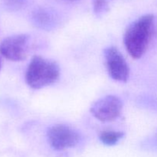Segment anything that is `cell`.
I'll return each mask as SVG.
<instances>
[{
    "label": "cell",
    "mask_w": 157,
    "mask_h": 157,
    "mask_svg": "<svg viewBox=\"0 0 157 157\" xmlns=\"http://www.w3.org/2000/svg\"><path fill=\"white\" fill-rule=\"evenodd\" d=\"M104 58L109 75L113 80L126 82L130 75L128 64L117 48L109 47L104 50Z\"/></svg>",
    "instance_id": "8992f818"
},
{
    "label": "cell",
    "mask_w": 157,
    "mask_h": 157,
    "mask_svg": "<svg viewBox=\"0 0 157 157\" xmlns=\"http://www.w3.org/2000/svg\"><path fill=\"white\" fill-rule=\"evenodd\" d=\"M29 40L30 38L25 34L8 37L0 44V53L10 61H23L29 55Z\"/></svg>",
    "instance_id": "3957f363"
},
{
    "label": "cell",
    "mask_w": 157,
    "mask_h": 157,
    "mask_svg": "<svg viewBox=\"0 0 157 157\" xmlns=\"http://www.w3.org/2000/svg\"><path fill=\"white\" fill-rule=\"evenodd\" d=\"M0 69H1V60H0Z\"/></svg>",
    "instance_id": "30bf717a"
},
{
    "label": "cell",
    "mask_w": 157,
    "mask_h": 157,
    "mask_svg": "<svg viewBox=\"0 0 157 157\" xmlns=\"http://www.w3.org/2000/svg\"><path fill=\"white\" fill-rule=\"evenodd\" d=\"M123 109L121 100L114 95H107L94 103L90 113L102 122H110L121 115Z\"/></svg>",
    "instance_id": "5b68a950"
},
{
    "label": "cell",
    "mask_w": 157,
    "mask_h": 157,
    "mask_svg": "<svg viewBox=\"0 0 157 157\" xmlns=\"http://www.w3.org/2000/svg\"><path fill=\"white\" fill-rule=\"evenodd\" d=\"M112 0H94V10L97 15L103 14L107 9Z\"/></svg>",
    "instance_id": "ba28073f"
},
{
    "label": "cell",
    "mask_w": 157,
    "mask_h": 157,
    "mask_svg": "<svg viewBox=\"0 0 157 157\" xmlns=\"http://www.w3.org/2000/svg\"><path fill=\"white\" fill-rule=\"evenodd\" d=\"M1 1L9 9L17 10L23 6L25 0H1Z\"/></svg>",
    "instance_id": "9c48e42d"
},
{
    "label": "cell",
    "mask_w": 157,
    "mask_h": 157,
    "mask_svg": "<svg viewBox=\"0 0 157 157\" xmlns=\"http://www.w3.org/2000/svg\"><path fill=\"white\" fill-rule=\"evenodd\" d=\"M154 29V16L145 15L133 21L124 35V44L127 52L135 59L145 54L151 41Z\"/></svg>",
    "instance_id": "6da1fadb"
},
{
    "label": "cell",
    "mask_w": 157,
    "mask_h": 157,
    "mask_svg": "<svg viewBox=\"0 0 157 157\" xmlns=\"http://www.w3.org/2000/svg\"><path fill=\"white\" fill-rule=\"evenodd\" d=\"M48 140L53 149L64 150L72 148L78 144L80 136L78 132L64 124H56L48 130Z\"/></svg>",
    "instance_id": "277c9868"
},
{
    "label": "cell",
    "mask_w": 157,
    "mask_h": 157,
    "mask_svg": "<svg viewBox=\"0 0 157 157\" xmlns=\"http://www.w3.org/2000/svg\"><path fill=\"white\" fill-rule=\"evenodd\" d=\"M124 133L120 131L105 130L100 133L99 138L101 142L107 146H113L117 144L120 140L122 139Z\"/></svg>",
    "instance_id": "52a82bcc"
},
{
    "label": "cell",
    "mask_w": 157,
    "mask_h": 157,
    "mask_svg": "<svg viewBox=\"0 0 157 157\" xmlns=\"http://www.w3.org/2000/svg\"><path fill=\"white\" fill-rule=\"evenodd\" d=\"M69 1H77V0H69Z\"/></svg>",
    "instance_id": "8fae6325"
},
{
    "label": "cell",
    "mask_w": 157,
    "mask_h": 157,
    "mask_svg": "<svg viewBox=\"0 0 157 157\" xmlns=\"http://www.w3.org/2000/svg\"><path fill=\"white\" fill-rule=\"evenodd\" d=\"M59 75L60 69L56 63L35 56L26 70L25 81L32 88L41 89L56 82Z\"/></svg>",
    "instance_id": "7a4b0ae2"
}]
</instances>
